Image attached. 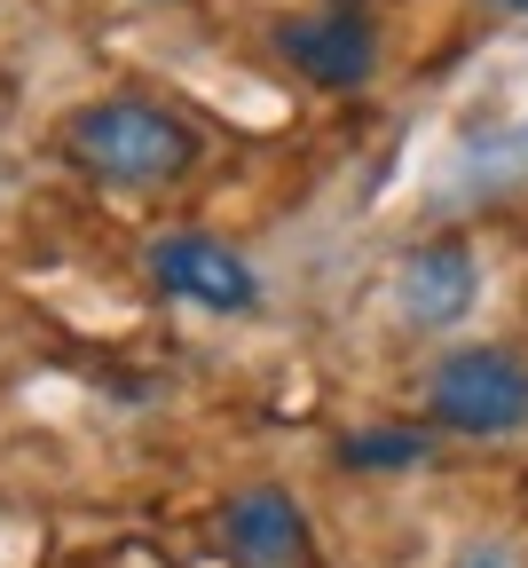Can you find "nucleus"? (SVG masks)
Returning a JSON list of instances; mask_svg holds the SVG:
<instances>
[{
    "label": "nucleus",
    "mask_w": 528,
    "mask_h": 568,
    "mask_svg": "<svg viewBox=\"0 0 528 568\" xmlns=\"http://www.w3.org/2000/svg\"><path fill=\"white\" fill-rule=\"evenodd\" d=\"M71 159H80L88 174H103V182L150 190V182H174V174H190V159H197V134H190L174 111H159V103H134V95H119V103H95V111H80V119H71Z\"/></svg>",
    "instance_id": "f257e3e1"
},
{
    "label": "nucleus",
    "mask_w": 528,
    "mask_h": 568,
    "mask_svg": "<svg viewBox=\"0 0 528 568\" xmlns=\"http://www.w3.org/2000/svg\"><path fill=\"white\" fill-rule=\"evenodd\" d=\"M434 418L458 435H512L528 426V364L512 347H449L434 372Z\"/></svg>",
    "instance_id": "f03ea898"
},
{
    "label": "nucleus",
    "mask_w": 528,
    "mask_h": 568,
    "mask_svg": "<svg viewBox=\"0 0 528 568\" xmlns=\"http://www.w3.org/2000/svg\"><path fill=\"white\" fill-rule=\"evenodd\" d=\"M474 301H481V261L466 245H418L395 268V308L418 332H449L458 316H474Z\"/></svg>",
    "instance_id": "7ed1b4c3"
},
{
    "label": "nucleus",
    "mask_w": 528,
    "mask_h": 568,
    "mask_svg": "<svg viewBox=\"0 0 528 568\" xmlns=\"http://www.w3.org/2000/svg\"><path fill=\"white\" fill-rule=\"evenodd\" d=\"M150 276H159L166 293L197 301V308H221V316H237V308L261 301L253 268L230 245H213V237H159V245H150Z\"/></svg>",
    "instance_id": "20e7f679"
},
{
    "label": "nucleus",
    "mask_w": 528,
    "mask_h": 568,
    "mask_svg": "<svg viewBox=\"0 0 528 568\" xmlns=\"http://www.w3.org/2000/svg\"><path fill=\"white\" fill-rule=\"evenodd\" d=\"M276 48L316 88H363L370 63H379V40H370L363 17H292V24H276Z\"/></svg>",
    "instance_id": "39448f33"
},
{
    "label": "nucleus",
    "mask_w": 528,
    "mask_h": 568,
    "mask_svg": "<svg viewBox=\"0 0 528 568\" xmlns=\"http://www.w3.org/2000/svg\"><path fill=\"white\" fill-rule=\"evenodd\" d=\"M221 545H230L237 568H292V560H308V514L284 489H245L221 514Z\"/></svg>",
    "instance_id": "423d86ee"
},
{
    "label": "nucleus",
    "mask_w": 528,
    "mask_h": 568,
    "mask_svg": "<svg viewBox=\"0 0 528 568\" xmlns=\"http://www.w3.org/2000/svg\"><path fill=\"white\" fill-rule=\"evenodd\" d=\"M339 458L347 466H418L426 458V435H347Z\"/></svg>",
    "instance_id": "0eeeda50"
},
{
    "label": "nucleus",
    "mask_w": 528,
    "mask_h": 568,
    "mask_svg": "<svg viewBox=\"0 0 528 568\" xmlns=\"http://www.w3.org/2000/svg\"><path fill=\"white\" fill-rule=\"evenodd\" d=\"M449 568H520V560H512L505 545H466V552L449 560Z\"/></svg>",
    "instance_id": "6e6552de"
},
{
    "label": "nucleus",
    "mask_w": 528,
    "mask_h": 568,
    "mask_svg": "<svg viewBox=\"0 0 528 568\" xmlns=\"http://www.w3.org/2000/svg\"><path fill=\"white\" fill-rule=\"evenodd\" d=\"M497 9H520V17H528V0H497Z\"/></svg>",
    "instance_id": "1a4fd4ad"
}]
</instances>
